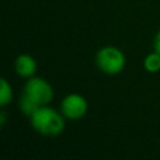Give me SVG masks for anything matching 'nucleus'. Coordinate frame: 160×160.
<instances>
[{
    "label": "nucleus",
    "mask_w": 160,
    "mask_h": 160,
    "mask_svg": "<svg viewBox=\"0 0 160 160\" xmlns=\"http://www.w3.org/2000/svg\"><path fill=\"white\" fill-rule=\"evenodd\" d=\"M54 98V90L49 81L42 78L32 76L26 80L19 100L20 110L30 116L41 106L49 105Z\"/></svg>",
    "instance_id": "obj_1"
},
{
    "label": "nucleus",
    "mask_w": 160,
    "mask_h": 160,
    "mask_svg": "<svg viewBox=\"0 0 160 160\" xmlns=\"http://www.w3.org/2000/svg\"><path fill=\"white\" fill-rule=\"evenodd\" d=\"M34 130L44 136H58L65 129V118L58 110L48 105L39 108L30 115Z\"/></svg>",
    "instance_id": "obj_2"
},
{
    "label": "nucleus",
    "mask_w": 160,
    "mask_h": 160,
    "mask_svg": "<svg viewBox=\"0 0 160 160\" xmlns=\"http://www.w3.org/2000/svg\"><path fill=\"white\" fill-rule=\"evenodd\" d=\"M96 66L100 71L108 75H116L121 72L126 64V58L124 52L112 45L102 46L95 56Z\"/></svg>",
    "instance_id": "obj_3"
},
{
    "label": "nucleus",
    "mask_w": 160,
    "mask_h": 160,
    "mask_svg": "<svg viewBox=\"0 0 160 160\" xmlns=\"http://www.w3.org/2000/svg\"><path fill=\"white\" fill-rule=\"evenodd\" d=\"M89 104L86 99L76 92L68 94L62 98L60 104V112L68 120H79L88 112Z\"/></svg>",
    "instance_id": "obj_4"
},
{
    "label": "nucleus",
    "mask_w": 160,
    "mask_h": 160,
    "mask_svg": "<svg viewBox=\"0 0 160 160\" xmlns=\"http://www.w3.org/2000/svg\"><path fill=\"white\" fill-rule=\"evenodd\" d=\"M14 66H15V72L24 79H29V78L35 76L36 70H38L36 60L29 54L18 55L15 59Z\"/></svg>",
    "instance_id": "obj_5"
},
{
    "label": "nucleus",
    "mask_w": 160,
    "mask_h": 160,
    "mask_svg": "<svg viewBox=\"0 0 160 160\" xmlns=\"http://www.w3.org/2000/svg\"><path fill=\"white\" fill-rule=\"evenodd\" d=\"M12 88L10 85V82L5 79L1 78V84H0V106L5 108L6 105H9L12 101Z\"/></svg>",
    "instance_id": "obj_6"
},
{
    "label": "nucleus",
    "mask_w": 160,
    "mask_h": 160,
    "mask_svg": "<svg viewBox=\"0 0 160 160\" xmlns=\"http://www.w3.org/2000/svg\"><path fill=\"white\" fill-rule=\"evenodd\" d=\"M144 69L148 72H158L160 71V54L155 50L148 54L144 59Z\"/></svg>",
    "instance_id": "obj_7"
},
{
    "label": "nucleus",
    "mask_w": 160,
    "mask_h": 160,
    "mask_svg": "<svg viewBox=\"0 0 160 160\" xmlns=\"http://www.w3.org/2000/svg\"><path fill=\"white\" fill-rule=\"evenodd\" d=\"M152 46H154V50L160 54V30L156 32V35H155V38H154Z\"/></svg>",
    "instance_id": "obj_8"
},
{
    "label": "nucleus",
    "mask_w": 160,
    "mask_h": 160,
    "mask_svg": "<svg viewBox=\"0 0 160 160\" xmlns=\"http://www.w3.org/2000/svg\"><path fill=\"white\" fill-rule=\"evenodd\" d=\"M5 122H6V111L1 110V112H0V126L2 128L5 125Z\"/></svg>",
    "instance_id": "obj_9"
}]
</instances>
